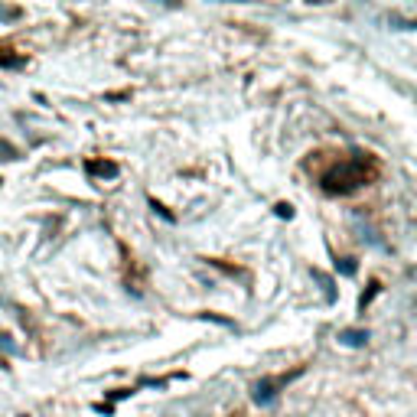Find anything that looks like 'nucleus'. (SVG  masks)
<instances>
[{
  "label": "nucleus",
  "mask_w": 417,
  "mask_h": 417,
  "mask_svg": "<svg viewBox=\"0 0 417 417\" xmlns=\"http://www.w3.org/2000/svg\"><path fill=\"white\" fill-rule=\"evenodd\" d=\"M20 153H16V147L13 144H7V140H0V160H16Z\"/></svg>",
  "instance_id": "nucleus-4"
},
{
  "label": "nucleus",
  "mask_w": 417,
  "mask_h": 417,
  "mask_svg": "<svg viewBox=\"0 0 417 417\" xmlns=\"http://www.w3.org/2000/svg\"><path fill=\"white\" fill-rule=\"evenodd\" d=\"M88 173L111 180V176H118V163H108V160H92V163H88Z\"/></svg>",
  "instance_id": "nucleus-1"
},
{
  "label": "nucleus",
  "mask_w": 417,
  "mask_h": 417,
  "mask_svg": "<svg viewBox=\"0 0 417 417\" xmlns=\"http://www.w3.org/2000/svg\"><path fill=\"white\" fill-rule=\"evenodd\" d=\"M378 294V283H368V290H365V297H362V306H368V300Z\"/></svg>",
  "instance_id": "nucleus-6"
},
{
  "label": "nucleus",
  "mask_w": 417,
  "mask_h": 417,
  "mask_svg": "<svg viewBox=\"0 0 417 417\" xmlns=\"http://www.w3.org/2000/svg\"><path fill=\"white\" fill-rule=\"evenodd\" d=\"M339 271H342V274H356V261L342 258V261H339Z\"/></svg>",
  "instance_id": "nucleus-5"
},
{
  "label": "nucleus",
  "mask_w": 417,
  "mask_h": 417,
  "mask_svg": "<svg viewBox=\"0 0 417 417\" xmlns=\"http://www.w3.org/2000/svg\"><path fill=\"white\" fill-rule=\"evenodd\" d=\"M342 342L345 345H365L368 342V333L365 330H345L342 333Z\"/></svg>",
  "instance_id": "nucleus-2"
},
{
  "label": "nucleus",
  "mask_w": 417,
  "mask_h": 417,
  "mask_svg": "<svg viewBox=\"0 0 417 417\" xmlns=\"http://www.w3.org/2000/svg\"><path fill=\"white\" fill-rule=\"evenodd\" d=\"M277 215H280V218H290V215H294V209H290L287 202H280V206H277Z\"/></svg>",
  "instance_id": "nucleus-7"
},
{
  "label": "nucleus",
  "mask_w": 417,
  "mask_h": 417,
  "mask_svg": "<svg viewBox=\"0 0 417 417\" xmlns=\"http://www.w3.org/2000/svg\"><path fill=\"white\" fill-rule=\"evenodd\" d=\"M271 388H274V385H271L268 378H264V381H258V391H254V401H258V404H268V401H271V394H274Z\"/></svg>",
  "instance_id": "nucleus-3"
}]
</instances>
